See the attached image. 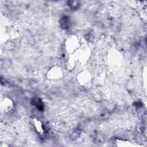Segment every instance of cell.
Wrapping results in <instances>:
<instances>
[{
    "mask_svg": "<svg viewBox=\"0 0 147 147\" xmlns=\"http://www.w3.org/2000/svg\"><path fill=\"white\" fill-rule=\"evenodd\" d=\"M61 74V71L59 68L55 67L50 71V75L52 78V79H57L59 77L60 78Z\"/></svg>",
    "mask_w": 147,
    "mask_h": 147,
    "instance_id": "obj_1",
    "label": "cell"
}]
</instances>
